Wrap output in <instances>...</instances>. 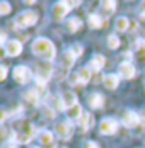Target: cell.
Returning a JSON list of instances; mask_svg holds the SVG:
<instances>
[{"label":"cell","mask_w":145,"mask_h":148,"mask_svg":"<svg viewBox=\"0 0 145 148\" xmlns=\"http://www.w3.org/2000/svg\"><path fill=\"white\" fill-rule=\"evenodd\" d=\"M31 49H32V53H34L36 56L46 60V61H51V60L57 56V48H55V45H53L50 39H46V38H38V39H34Z\"/></svg>","instance_id":"obj_1"},{"label":"cell","mask_w":145,"mask_h":148,"mask_svg":"<svg viewBox=\"0 0 145 148\" xmlns=\"http://www.w3.org/2000/svg\"><path fill=\"white\" fill-rule=\"evenodd\" d=\"M36 133H38V130L34 128L32 123H29V121H21L19 131H17L15 136H14V143H29V141L36 136Z\"/></svg>","instance_id":"obj_2"},{"label":"cell","mask_w":145,"mask_h":148,"mask_svg":"<svg viewBox=\"0 0 145 148\" xmlns=\"http://www.w3.org/2000/svg\"><path fill=\"white\" fill-rule=\"evenodd\" d=\"M53 70L55 68H53V65L50 61H44V63H39L38 65V68H36V82H38L39 87H44L48 84V80L53 75Z\"/></svg>","instance_id":"obj_3"},{"label":"cell","mask_w":145,"mask_h":148,"mask_svg":"<svg viewBox=\"0 0 145 148\" xmlns=\"http://www.w3.org/2000/svg\"><path fill=\"white\" fill-rule=\"evenodd\" d=\"M38 22V14L34 10H24L21 14H17L15 17V24L19 27H31Z\"/></svg>","instance_id":"obj_4"},{"label":"cell","mask_w":145,"mask_h":148,"mask_svg":"<svg viewBox=\"0 0 145 148\" xmlns=\"http://www.w3.org/2000/svg\"><path fill=\"white\" fill-rule=\"evenodd\" d=\"M12 73H14V80L19 85H24V84H28V82L32 80V72L26 65H17Z\"/></svg>","instance_id":"obj_5"},{"label":"cell","mask_w":145,"mask_h":148,"mask_svg":"<svg viewBox=\"0 0 145 148\" xmlns=\"http://www.w3.org/2000/svg\"><path fill=\"white\" fill-rule=\"evenodd\" d=\"M55 133L61 138V140H70L73 133V124L70 121H60L55 124Z\"/></svg>","instance_id":"obj_6"},{"label":"cell","mask_w":145,"mask_h":148,"mask_svg":"<svg viewBox=\"0 0 145 148\" xmlns=\"http://www.w3.org/2000/svg\"><path fill=\"white\" fill-rule=\"evenodd\" d=\"M118 121L113 118H104L101 121V124H99V131L102 134H115L118 131Z\"/></svg>","instance_id":"obj_7"},{"label":"cell","mask_w":145,"mask_h":148,"mask_svg":"<svg viewBox=\"0 0 145 148\" xmlns=\"http://www.w3.org/2000/svg\"><path fill=\"white\" fill-rule=\"evenodd\" d=\"M70 9H72L70 2H65V0L57 2L55 7H53V17H55V19H63L65 15L70 12Z\"/></svg>","instance_id":"obj_8"},{"label":"cell","mask_w":145,"mask_h":148,"mask_svg":"<svg viewBox=\"0 0 145 148\" xmlns=\"http://www.w3.org/2000/svg\"><path fill=\"white\" fill-rule=\"evenodd\" d=\"M3 49H5L7 56H19L21 51H22V43L19 39H10L7 45L3 46Z\"/></svg>","instance_id":"obj_9"},{"label":"cell","mask_w":145,"mask_h":148,"mask_svg":"<svg viewBox=\"0 0 145 148\" xmlns=\"http://www.w3.org/2000/svg\"><path fill=\"white\" fill-rule=\"evenodd\" d=\"M121 123H123V126H126V128H135V126L140 124V116H138L135 111H126V112L123 114Z\"/></svg>","instance_id":"obj_10"},{"label":"cell","mask_w":145,"mask_h":148,"mask_svg":"<svg viewBox=\"0 0 145 148\" xmlns=\"http://www.w3.org/2000/svg\"><path fill=\"white\" fill-rule=\"evenodd\" d=\"M135 73H137V68L131 65V63H121L119 65V70H118V75L121 77V78H126V80H130V78H133L135 77Z\"/></svg>","instance_id":"obj_11"},{"label":"cell","mask_w":145,"mask_h":148,"mask_svg":"<svg viewBox=\"0 0 145 148\" xmlns=\"http://www.w3.org/2000/svg\"><path fill=\"white\" fill-rule=\"evenodd\" d=\"M38 138H39V143H41L43 147H46V148H55L57 147V145H55V136H53L51 131H48V130H43L41 133L38 134Z\"/></svg>","instance_id":"obj_12"},{"label":"cell","mask_w":145,"mask_h":148,"mask_svg":"<svg viewBox=\"0 0 145 148\" xmlns=\"http://www.w3.org/2000/svg\"><path fill=\"white\" fill-rule=\"evenodd\" d=\"M104 65H106V58L102 55H94L92 60H90V63H89V68L92 72H101Z\"/></svg>","instance_id":"obj_13"},{"label":"cell","mask_w":145,"mask_h":148,"mask_svg":"<svg viewBox=\"0 0 145 148\" xmlns=\"http://www.w3.org/2000/svg\"><path fill=\"white\" fill-rule=\"evenodd\" d=\"M77 124L82 128V131H89L90 128H92V124H94V118H92V114H89V112H84L80 119L77 121Z\"/></svg>","instance_id":"obj_14"},{"label":"cell","mask_w":145,"mask_h":148,"mask_svg":"<svg viewBox=\"0 0 145 148\" xmlns=\"http://www.w3.org/2000/svg\"><path fill=\"white\" fill-rule=\"evenodd\" d=\"M102 84H104V87H106V89H109V90L118 89V84H119V75H116V73L106 75Z\"/></svg>","instance_id":"obj_15"},{"label":"cell","mask_w":145,"mask_h":148,"mask_svg":"<svg viewBox=\"0 0 145 148\" xmlns=\"http://www.w3.org/2000/svg\"><path fill=\"white\" fill-rule=\"evenodd\" d=\"M89 106L92 107V109H101L102 106H104V97H102L101 94H97V92H94V94H90L89 95Z\"/></svg>","instance_id":"obj_16"},{"label":"cell","mask_w":145,"mask_h":148,"mask_svg":"<svg viewBox=\"0 0 145 148\" xmlns=\"http://www.w3.org/2000/svg\"><path fill=\"white\" fill-rule=\"evenodd\" d=\"M77 75H79V84L80 85H86V84L90 82V78H92V70L89 66H84V68H80L77 72Z\"/></svg>","instance_id":"obj_17"},{"label":"cell","mask_w":145,"mask_h":148,"mask_svg":"<svg viewBox=\"0 0 145 148\" xmlns=\"http://www.w3.org/2000/svg\"><path fill=\"white\" fill-rule=\"evenodd\" d=\"M135 58L138 61L145 63V41L144 39H137L135 43Z\"/></svg>","instance_id":"obj_18"},{"label":"cell","mask_w":145,"mask_h":148,"mask_svg":"<svg viewBox=\"0 0 145 148\" xmlns=\"http://www.w3.org/2000/svg\"><path fill=\"white\" fill-rule=\"evenodd\" d=\"M61 101H63L65 109H70L75 104H79L77 102V95H75L73 92H63V94H61Z\"/></svg>","instance_id":"obj_19"},{"label":"cell","mask_w":145,"mask_h":148,"mask_svg":"<svg viewBox=\"0 0 145 148\" xmlns=\"http://www.w3.org/2000/svg\"><path fill=\"white\" fill-rule=\"evenodd\" d=\"M22 97H24V101H28V102L32 104V106H38V104H39V92H38L36 89L26 90Z\"/></svg>","instance_id":"obj_20"},{"label":"cell","mask_w":145,"mask_h":148,"mask_svg":"<svg viewBox=\"0 0 145 148\" xmlns=\"http://www.w3.org/2000/svg\"><path fill=\"white\" fill-rule=\"evenodd\" d=\"M65 112H67V118H68V119H75V121H79V119H80V116L84 114V111H82V107H80L79 104H75L73 107L67 109Z\"/></svg>","instance_id":"obj_21"},{"label":"cell","mask_w":145,"mask_h":148,"mask_svg":"<svg viewBox=\"0 0 145 148\" xmlns=\"http://www.w3.org/2000/svg\"><path fill=\"white\" fill-rule=\"evenodd\" d=\"M87 22H89V27H92V29H101L102 26H104V21L97 14H90Z\"/></svg>","instance_id":"obj_22"},{"label":"cell","mask_w":145,"mask_h":148,"mask_svg":"<svg viewBox=\"0 0 145 148\" xmlns=\"http://www.w3.org/2000/svg\"><path fill=\"white\" fill-rule=\"evenodd\" d=\"M80 27H82V21L79 17H72L67 21V31L68 32H77Z\"/></svg>","instance_id":"obj_23"},{"label":"cell","mask_w":145,"mask_h":148,"mask_svg":"<svg viewBox=\"0 0 145 148\" xmlns=\"http://www.w3.org/2000/svg\"><path fill=\"white\" fill-rule=\"evenodd\" d=\"M115 27L116 31H119V32H125V31H128L130 29V21L126 19V17H118L116 19V22H115Z\"/></svg>","instance_id":"obj_24"},{"label":"cell","mask_w":145,"mask_h":148,"mask_svg":"<svg viewBox=\"0 0 145 148\" xmlns=\"http://www.w3.org/2000/svg\"><path fill=\"white\" fill-rule=\"evenodd\" d=\"M73 61H75V58H73L68 51H65V55L61 56V63H60V65H61V68H63V70H68V68L73 65Z\"/></svg>","instance_id":"obj_25"},{"label":"cell","mask_w":145,"mask_h":148,"mask_svg":"<svg viewBox=\"0 0 145 148\" xmlns=\"http://www.w3.org/2000/svg\"><path fill=\"white\" fill-rule=\"evenodd\" d=\"M68 53H70L75 60H77L80 55H82V53H84V48H82V45H79V43H77V45H72L70 48H68Z\"/></svg>","instance_id":"obj_26"},{"label":"cell","mask_w":145,"mask_h":148,"mask_svg":"<svg viewBox=\"0 0 145 148\" xmlns=\"http://www.w3.org/2000/svg\"><path fill=\"white\" fill-rule=\"evenodd\" d=\"M101 7L108 12V14H113L116 10V2L115 0H104V2H101Z\"/></svg>","instance_id":"obj_27"},{"label":"cell","mask_w":145,"mask_h":148,"mask_svg":"<svg viewBox=\"0 0 145 148\" xmlns=\"http://www.w3.org/2000/svg\"><path fill=\"white\" fill-rule=\"evenodd\" d=\"M108 46H109L111 49H118V48H119V38H118L116 34H109V36H108Z\"/></svg>","instance_id":"obj_28"},{"label":"cell","mask_w":145,"mask_h":148,"mask_svg":"<svg viewBox=\"0 0 145 148\" xmlns=\"http://www.w3.org/2000/svg\"><path fill=\"white\" fill-rule=\"evenodd\" d=\"M41 109H43V114H44V118L46 119H53L55 118V112H57V111H55L51 106H43Z\"/></svg>","instance_id":"obj_29"},{"label":"cell","mask_w":145,"mask_h":148,"mask_svg":"<svg viewBox=\"0 0 145 148\" xmlns=\"http://www.w3.org/2000/svg\"><path fill=\"white\" fill-rule=\"evenodd\" d=\"M9 12H10V3L9 2H0V14L7 15Z\"/></svg>","instance_id":"obj_30"},{"label":"cell","mask_w":145,"mask_h":148,"mask_svg":"<svg viewBox=\"0 0 145 148\" xmlns=\"http://www.w3.org/2000/svg\"><path fill=\"white\" fill-rule=\"evenodd\" d=\"M5 78H7V66L2 65L0 66V80H5Z\"/></svg>","instance_id":"obj_31"},{"label":"cell","mask_w":145,"mask_h":148,"mask_svg":"<svg viewBox=\"0 0 145 148\" xmlns=\"http://www.w3.org/2000/svg\"><path fill=\"white\" fill-rule=\"evenodd\" d=\"M84 148H99V145L96 141H87L86 145H84Z\"/></svg>","instance_id":"obj_32"},{"label":"cell","mask_w":145,"mask_h":148,"mask_svg":"<svg viewBox=\"0 0 145 148\" xmlns=\"http://www.w3.org/2000/svg\"><path fill=\"white\" fill-rule=\"evenodd\" d=\"M138 10H140V15H142V17H145V0H144V2H140Z\"/></svg>","instance_id":"obj_33"},{"label":"cell","mask_w":145,"mask_h":148,"mask_svg":"<svg viewBox=\"0 0 145 148\" xmlns=\"http://www.w3.org/2000/svg\"><path fill=\"white\" fill-rule=\"evenodd\" d=\"M70 84H73V85H75V84H79V75H77V73L70 75Z\"/></svg>","instance_id":"obj_34"},{"label":"cell","mask_w":145,"mask_h":148,"mask_svg":"<svg viewBox=\"0 0 145 148\" xmlns=\"http://www.w3.org/2000/svg\"><path fill=\"white\" fill-rule=\"evenodd\" d=\"M138 116H140V124H145V111H142Z\"/></svg>","instance_id":"obj_35"},{"label":"cell","mask_w":145,"mask_h":148,"mask_svg":"<svg viewBox=\"0 0 145 148\" xmlns=\"http://www.w3.org/2000/svg\"><path fill=\"white\" fill-rule=\"evenodd\" d=\"M3 148H17V147H15V143H5Z\"/></svg>","instance_id":"obj_36"},{"label":"cell","mask_w":145,"mask_h":148,"mask_svg":"<svg viewBox=\"0 0 145 148\" xmlns=\"http://www.w3.org/2000/svg\"><path fill=\"white\" fill-rule=\"evenodd\" d=\"M70 5H72V7H77V5H80V2L75 0V2H70Z\"/></svg>","instance_id":"obj_37"},{"label":"cell","mask_w":145,"mask_h":148,"mask_svg":"<svg viewBox=\"0 0 145 148\" xmlns=\"http://www.w3.org/2000/svg\"><path fill=\"white\" fill-rule=\"evenodd\" d=\"M142 24H144V27H145V17H142Z\"/></svg>","instance_id":"obj_38"},{"label":"cell","mask_w":145,"mask_h":148,"mask_svg":"<svg viewBox=\"0 0 145 148\" xmlns=\"http://www.w3.org/2000/svg\"><path fill=\"white\" fill-rule=\"evenodd\" d=\"M29 148H39V147H29Z\"/></svg>","instance_id":"obj_39"},{"label":"cell","mask_w":145,"mask_h":148,"mask_svg":"<svg viewBox=\"0 0 145 148\" xmlns=\"http://www.w3.org/2000/svg\"><path fill=\"white\" fill-rule=\"evenodd\" d=\"M58 148H63V147H58Z\"/></svg>","instance_id":"obj_40"}]
</instances>
